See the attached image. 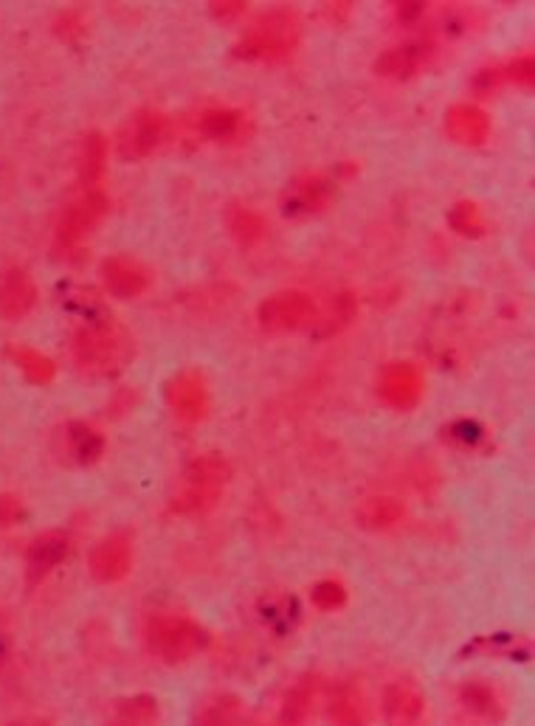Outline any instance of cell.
<instances>
[{
	"mask_svg": "<svg viewBox=\"0 0 535 726\" xmlns=\"http://www.w3.org/2000/svg\"><path fill=\"white\" fill-rule=\"evenodd\" d=\"M73 355H77L79 367L91 375H113L130 360L132 344L119 325L97 321V325L79 327L73 336Z\"/></svg>",
	"mask_w": 535,
	"mask_h": 726,
	"instance_id": "6da1fadb",
	"label": "cell"
},
{
	"mask_svg": "<svg viewBox=\"0 0 535 726\" xmlns=\"http://www.w3.org/2000/svg\"><path fill=\"white\" fill-rule=\"evenodd\" d=\"M147 648L164 662H187L206 648V630L195 619L178 614L152 617L145 628Z\"/></svg>",
	"mask_w": 535,
	"mask_h": 726,
	"instance_id": "7a4b0ae2",
	"label": "cell"
},
{
	"mask_svg": "<svg viewBox=\"0 0 535 726\" xmlns=\"http://www.w3.org/2000/svg\"><path fill=\"white\" fill-rule=\"evenodd\" d=\"M229 468L220 457H198L184 470V490L172 501L175 513H204L220 498Z\"/></svg>",
	"mask_w": 535,
	"mask_h": 726,
	"instance_id": "3957f363",
	"label": "cell"
},
{
	"mask_svg": "<svg viewBox=\"0 0 535 726\" xmlns=\"http://www.w3.org/2000/svg\"><path fill=\"white\" fill-rule=\"evenodd\" d=\"M319 321V310L305 294H277L259 307V325L271 332H294Z\"/></svg>",
	"mask_w": 535,
	"mask_h": 726,
	"instance_id": "277c9868",
	"label": "cell"
},
{
	"mask_svg": "<svg viewBox=\"0 0 535 726\" xmlns=\"http://www.w3.org/2000/svg\"><path fill=\"white\" fill-rule=\"evenodd\" d=\"M91 575L99 583H121L132 569V540L127 533L102 538L91 553Z\"/></svg>",
	"mask_w": 535,
	"mask_h": 726,
	"instance_id": "5b68a950",
	"label": "cell"
},
{
	"mask_svg": "<svg viewBox=\"0 0 535 726\" xmlns=\"http://www.w3.org/2000/svg\"><path fill=\"white\" fill-rule=\"evenodd\" d=\"M164 136H167V116L156 113V110H141L139 116H132V121L121 132L119 152L127 161H139L161 145Z\"/></svg>",
	"mask_w": 535,
	"mask_h": 726,
	"instance_id": "8992f818",
	"label": "cell"
},
{
	"mask_svg": "<svg viewBox=\"0 0 535 726\" xmlns=\"http://www.w3.org/2000/svg\"><path fill=\"white\" fill-rule=\"evenodd\" d=\"M294 49V20L288 14H274L251 37L237 46L240 57H283Z\"/></svg>",
	"mask_w": 535,
	"mask_h": 726,
	"instance_id": "52a82bcc",
	"label": "cell"
},
{
	"mask_svg": "<svg viewBox=\"0 0 535 726\" xmlns=\"http://www.w3.org/2000/svg\"><path fill=\"white\" fill-rule=\"evenodd\" d=\"M105 215H108V195L91 189L85 198H79L77 203L68 206V211L60 220V229H57V237H60L62 246H73V242L82 240Z\"/></svg>",
	"mask_w": 535,
	"mask_h": 726,
	"instance_id": "ba28073f",
	"label": "cell"
},
{
	"mask_svg": "<svg viewBox=\"0 0 535 726\" xmlns=\"http://www.w3.org/2000/svg\"><path fill=\"white\" fill-rule=\"evenodd\" d=\"M68 549H71V538L66 533H42L31 540L29 553H26V580L29 586L42 583L57 566L66 560Z\"/></svg>",
	"mask_w": 535,
	"mask_h": 726,
	"instance_id": "9c48e42d",
	"label": "cell"
},
{
	"mask_svg": "<svg viewBox=\"0 0 535 726\" xmlns=\"http://www.w3.org/2000/svg\"><path fill=\"white\" fill-rule=\"evenodd\" d=\"M105 288L116 296V299H136L150 288V270L141 262L130 257H110L102 265Z\"/></svg>",
	"mask_w": 535,
	"mask_h": 726,
	"instance_id": "30bf717a",
	"label": "cell"
},
{
	"mask_svg": "<svg viewBox=\"0 0 535 726\" xmlns=\"http://www.w3.org/2000/svg\"><path fill=\"white\" fill-rule=\"evenodd\" d=\"M167 402L175 411V417H181V420L187 422L204 420L206 406H209V397H206V380L200 378L198 372H181L172 384H169Z\"/></svg>",
	"mask_w": 535,
	"mask_h": 726,
	"instance_id": "8fae6325",
	"label": "cell"
},
{
	"mask_svg": "<svg viewBox=\"0 0 535 726\" xmlns=\"http://www.w3.org/2000/svg\"><path fill=\"white\" fill-rule=\"evenodd\" d=\"M37 305V288L31 282L29 270L9 268L0 279V316L7 321H18L29 316Z\"/></svg>",
	"mask_w": 535,
	"mask_h": 726,
	"instance_id": "7c38bea8",
	"label": "cell"
},
{
	"mask_svg": "<svg viewBox=\"0 0 535 726\" xmlns=\"http://www.w3.org/2000/svg\"><path fill=\"white\" fill-rule=\"evenodd\" d=\"M423 378L412 364H392L380 375V397L395 408H409L420 400Z\"/></svg>",
	"mask_w": 535,
	"mask_h": 726,
	"instance_id": "4fadbf2b",
	"label": "cell"
},
{
	"mask_svg": "<svg viewBox=\"0 0 535 726\" xmlns=\"http://www.w3.org/2000/svg\"><path fill=\"white\" fill-rule=\"evenodd\" d=\"M333 192H336L333 180H327L325 175H310V178L296 180L290 187L285 209H288V215H310V211L325 209L333 200Z\"/></svg>",
	"mask_w": 535,
	"mask_h": 726,
	"instance_id": "5bb4252c",
	"label": "cell"
},
{
	"mask_svg": "<svg viewBox=\"0 0 535 726\" xmlns=\"http://www.w3.org/2000/svg\"><path fill=\"white\" fill-rule=\"evenodd\" d=\"M445 127L452 132V139L459 141V145H482L491 132V121L482 110H476L474 105H457L454 110H448V119H445Z\"/></svg>",
	"mask_w": 535,
	"mask_h": 726,
	"instance_id": "9a60e30c",
	"label": "cell"
},
{
	"mask_svg": "<svg viewBox=\"0 0 535 726\" xmlns=\"http://www.w3.org/2000/svg\"><path fill=\"white\" fill-rule=\"evenodd\" d=\"M62 437H66V450L71 463L91 465L102 457L105 439L102 434L93 431L91 426H85V422H68V426L62 428Z\"/></svg>",
	"mask_w": 535,
	"mask_h": 726,
	"instance_id": "2e32d148",
	"label": "cell"
},
{
	"mask_svg": "<svg viewBox=\"0 0 535 726\" xmlns=\"http://www.w3.org/2000/svg\"><path fill=\"white\" fill-rule=\"evenodd\" d=\"M108 139H105L102 132H91L88 139H85L82 145V152H79V178H82V183H97L99 178L105 175V169H108Z\"/></svg>",
	"mask_w": 535,
	"mask_h": 726,
	"instance_id": "e0dca14e",
	"label": "cell"
},
{
	"mask_svg": "<svg viewBox=\"0 0 535 726\" xmlns=\"http://www.w3.org/2000/svg\"><path fill=\"white\" fill-rule=\"evenodd\" d=\"M9 358L18 364V369L31 380V384L46 386L55 380V372H57L55 360L46 358V355L37 352V349L23 347V344H12V347H9Z\"/></svg>",
	"mask_w": 535,
	"mask_h": 726,
	"instance_id": "ac0fdd59",
	"label": "cell"
},
{
	"mask_svg": "<svg viewBox=\"0 0 535 726\" xmlns=\"http://www.w3.org/2000/svg\"><path fill=\"white\" fill-rule=\"evenodd\" d=\"M358 516H361L364 527L389 529V527H395L400 518H404V505H400V501H395V498L375 496L361 507V513H358Z\"/></svg>",
	"mask_w": 535,
	"mask_h": 726,
	"instance_id": "d6986e66",
	"label": "cell"
},
{
	"mask_svg": "<svg viewBox=\"0 0 535 726\" xmlns=\"http://www.w3.org/2000/svg\"><path fill=\"white\" fill-rule=\"evenodd\" d=\"M384 707H386V715L395 720H415L417 715L423 713L420 696L406 685L389 687L384 696Z\"/></svg>",
	"mask_w": 535,
	"mask_h": 726,
	"instance_id": "ffe728a7",
	"label": "cell"
},
{
	"mask_svg": "<svg viewBox=\"0 0 535 726\" xmlns=\"http://www.w3.org/2000/svg\"><path fill=\"white\" fill-rule=\"evenodd\" d=\"M423 57H426V51L420 46H400V49H392L380 57L378 71L386 73V77H406L420 66Z\"/></svg>",
	"mask_w": 535,
	"mask_h": 726,
	"instance_id": "44dd1931",
	"label": "cell"
},
{
	"mask_svg": "<svg viewBox=\"0 0 535 726\" xmlns=\"http://www.w3.org/2000/svg\"><path fill=\"white\" fill-rule=\"evenodd\" d=\"M200 130L209 136L211 141L231 139L237 130H240V113L237 110H209L200 119Z\"/></svg>",
	"mask_w": 535,
	"mask_h": 726,
	"instance_id": "7402d4cb",
	"label": "cell"
},
{
	"mask_svg": "<svg viewBox=\"0 0 535 726\" xmlns=\"http://www.w3.org/2000/svg\"><path fill=\"white\" fill-rule=\"evenodd\" d=\"M231 235L242 242V246H251L259 237L265 235V222L257 211L251 209H235L231 211Z\"/></svg>",
	"mask_w": 535,
	"mask_h": 726,
	"instance_id": "603a6c76",
	"label": "cell"
},
{
	"mask_svg": "<svg viewBox=\"0 0 535 726\" xmlns=\"http://www.w3.org/2000/svg\"><path fill=\"white\" fill-rule=\"evenodd\" d=\"M116 718L121 724H152L158 718V704L152 702L150 696H139V698H127V702L119 704L116 709Z\"/></svg>",
	"mask_w": 535,
	"mask_h": 726,
	"instance_id": "cb8c5ba5",
	"label": "cell"
},
{
	"mask_svg": "<svg viewBox=\"0 0 535 726\" xmlns=\"http://www.w3.org/2000/svg\"><path fill=\"white\" fill-rule=\"evenodd\" d=\"M452 226L465 237H479L485 222H482L479 209L474 203H457L452 211Z\"/></svg>",
	"mask_w": 535,
	"mask_h": 726,
	"instance_id": "d4e9b609",
	"label": "cell"
},
{
	"mask_svg": "<svg viewBox=\"0 0 535 726\" xmlns=\"http://www.w3.org/2000/svg\"><path fill=\"white\" fill-rule=\"evenodd\" d=\"M465 707L474 715H494L496 713V696L491 687L485 685H468L463 690Z\"/></svg>",
	"mask_w": 535,
	"mask_h": 726,
	"instance_id": "484cf974",
	"label": "cell"
},
{
	"mask_svg": "<svg viewBox=\"0 0 535 726\" xmlns=\"http://www.w3.org/2000/svg\"><path fill=\"white\" fill-rule=\"evenodd\" d=\"M344 600H347V595H344V586L341 583H319V586L314 588V603L319 608H325V611H333V608L344 606Z\"/></svg>",
	"mask_w": 535,
	"mask_h": 726,
	"instance_id": "4316f807",
	"label": "cell"
},
{
	"mask_svg": "<svg viewBox=\"0 0 535 726\" xmlns=\"http://www.w3.org/2000/svg\"><path fill=\"white\" fill-rule=\"evenodd\" d=\"M23 518V505L12 493H0V529L14 527Z\"/></svg>",
	"mask_w": 535,
	"mask_h": 726,
	"instance_id": "83f0119b",
	"label": "cell"
}]
</instances>
